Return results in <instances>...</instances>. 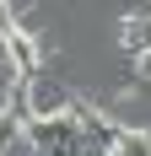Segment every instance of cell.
<instances>
[{
    "label": "cell",
    "instance_id": "6da1fadb",
    "mask_svg": "<svg viewBox=\"0 0 151 156\" xmlns=\"http://www.w3.org/2000/svg\"><path fill=\"white\" fill-rule=\"evenodd\" d=\"M135 81H151V43L135 54Z\"/></svg>",
    "mask_w": 151,
    "mask_h": 156
}]
</instances>
